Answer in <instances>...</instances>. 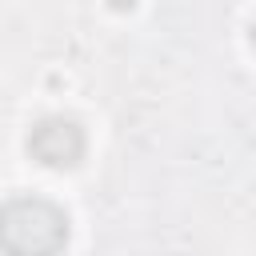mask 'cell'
I'll return each instance as SVG.
<instances>
[{
  "label": "cell",
  "mask_w": 256,
  "mask_h": 256,
  "mask_svg": "<svg viewBox=\"0 0 256 256\" xmlns=\"http://www.w3.org/2000/svg\"><path fill=\"white\" fill-rule=\"evenodd\" d=\"M68 240H72V220L56 200L24 192L0 204L4 256H64Z\"/></svg>",
  "instance_id": "obj_1"
},
{
  "label": "cell",
  "mask_w": 256,
  "mask_h": 256,
  "mask_svg": "<svg viewBox=\"0 0 256 256\" xmlns=\"http://www.w3.org/2000/svg\"><path fill=\"white\" fill-rule=\"evenodd\" d=\"M24 152L40 168H76L88 152V136H84L80 120H72L64 112H48L28 128Z\"/></svg>",
  "instance_id": "obj_2"
},
{
  "label": "cell",
  "mask_w": 256,
  "mask_h": 256,
  "mask_svg": "<svg viewBox=\"0 0 256 256\" xmlns=\"http://www.w3.org/2000/svg\"><path fill=\"white\" fill-rule=\"evenodd\" d=\"M108 8H112V12H132L136 0H108Z\"/></svg>",
  "instance_id": "obj_3"
},
{
  "label": "cell",
  "mask_w": 256,
  "mask_h": 256,
  "mask_svg": "<svg viewBox=\"0 0 256 256\" xmlns=\"http://www.w3.org/2000/svg\"><path fill=\"white\" fill-rule=\"evenodd\" d=\"M248 40H252V48H256V20L248 24Z\"/></svg>",
  "instance_id": "obj_4"
}]
</instances>
